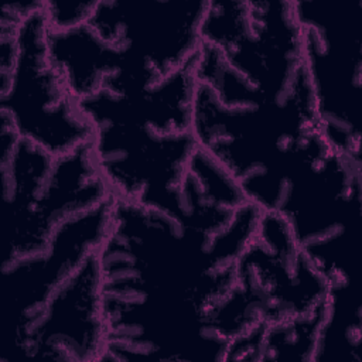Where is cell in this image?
<instances>
[{
  "instance_id": "9",
  "label": "cell",
  "mask_w": 362,
  "mask_h": 362,
  "mask_svg": "<svg viewBox=\"0 0 362 362\" xmlns=\"http://www.w3.org/2000/svg\"><path fill=\"white\" fill-rule=\"evenodd\" d=\"M49 59L71 96L78 102L99 92L120 71L147 62L103 41L88 24L47 34Z\"/></svg>"
},
{
  "instance_id": "1",
  "label": "cell",
  "mask_w": 362,
  "mask_h": 362,
  "mask_svg": "<svg viewBox=\"0 0 362 362\" xmlns=\"http://www.w3.org/2000/svg\"><path fill=\"white\" fill-rule=\"evenodd\" d=\"M293 3L321 132L335 150L361 158L362 0Z\"/></svg>"
},
{
  "instance_id": "3",
  "label": "cell",
  "mask_w": 362,
  "mask_h": 362,
  "mask_svg": "<svg viewBox=\"0 0 362 362\" xmlns=\"http://www.w3.org/2000/svg\"><path fill=\"white\" fill-rule=\"evenodd\" d=\"M235 286L264 324L314 313L329 290L287 219L269 211H262L253 238L235 263Z\"/></svg>"
},
{
  "instance_id": "4",
  "label": "cell",
  "mask_w": 362,
  "mask_h": 362,
  "mask_svg": "<svg viewBox=\"0 0 362 362\" xmlns=\"http://www.w3.org/2000/svg\"><path fill=\"white\" fill-rule=\"evenodd\" d=\"M89 146L112 199L160 206L198 147L191 133L161 134L126 117L90 123Z\"/></svg>"
},
{
  "instance_id": "10",
  "label": "cell",
  "mask_w": 362,
  "mask_h": 362,
  "mask_svg": "<svg viewBox=\"0 0 362 362\" xmlns=\"http://www.w3.org/2000/svg\"><path fill=\"white\" fill-rule=\"evenodd\" d=\"M325 305L308 315L266 324L262 361H313Z\"/></svg>"
},
{
  "instance_id": "8",
  "label": "cell",
  "mask_w": 362,
  "mask_h": 362,
  "mask_svg": "<svg viewBox=\"0 0 362 362\" xmlns=\"http://www.w3.org/2000/svg\"><path fill=\"white\" fill-rule=\"evenodd\" d=\"M112 199L89 143L54 157V163L24 208L3 221L1 263L40 253L68 218Z\"/></svg>"
},
{
  "instance_id": "11",
  "label": "cell",
  "mask_w": 362,
  "mask_h": 362,
  "mask_svg": "<svg viewBox=\"0 0 362 362\" xmlns=\"http://www.w3.org/2000/svg\"><path fill=\"white\" fill-rule=\"evenodd\" d=\"M96 0L57 1L42 0V13L49 30H69L83 25L90 18Z\"/></svg>"
},
{
  "instance_id": "6",
  "label": "cell",
  "mask_w": 362,
  "mask_h": 362,
  "mask_svg": "<svg viewBox=\"0 0 362 362\" xmlns=\"http://www.w3.org/2000/svg\"><path fill=\"white\" fill-rule=\"evenodd\" d=\"M112 199L76 214L52 232L35 255L1 263L7 349L31 317L90 255L102 246L110 223Z\"/></svg>"
},
{
  "instance_id": "7",
  "label": "cell",
  "mask_w": 362,
  "mask_h": 362,
  "mask_svg": "<svg viewBox=\"0 0 362 362\" xmlns=\"http://www.w3.org/2000/svg\"><path fill=\"white\" fill-rule=\"evenodd\" d=\"M208 1L96 0L88 25L110 45L147 61L165 76L201 45Z\"/></svg>"
},
{
  "instance_id": "5",
  "label": "cell",
  "mask_w": 362,
  "mask_h": 362,
  "mask_svg": "<svg viewBox=\"0 0 362 362\" xmlns=\"http://www.w3.org/2000/svg\"><path fill=\"white\" fill-rule=\"evenodd\" d=\"M106 342L102 277L95 252L55 288L0 359L100 362Z\"/></svg>"
},
{
  "instance_id": "2",
  "label": "cell",
  "mask_w": 362,
  "mask_h": 362,
  "mask_svg": "<svg viewBox=\"0 0 362 362\" xmlns=\"http://www.w3.org/2000/svg\"><path fill=\"white\" fill-rule=\"evenodd\" d=\"M47 34L41 4L17 25L14 64L0 74V117L57 157L89 143L92 132L49 59Z\"/></svg>"
}]
</instances>
